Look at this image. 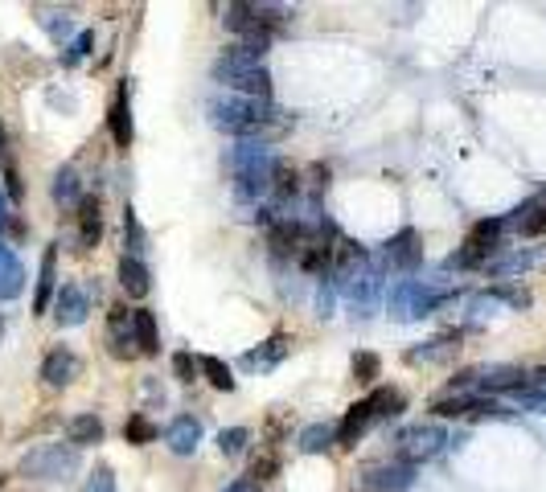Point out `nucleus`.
<instances>
[{"label":"nucleus","instance_id":"obj_16","mask_svg":"<svg viewBox=\"0 0 546 492\" xmlns=\"http://www.w3.org/2000/svg\"><path fill=\"white\" fill-rule=\"evenodd\" d=\"M108 128H111V139H116V148H132V99H128V83L116 86V99H111L108 107Z\"/></svg>","mask_w":546,"mask_h":492},{"label":"nucleus","instance_id":"obj_37","mask_svg":"<svg viewBox=\"0 0 546 492\" xmlns=\"http://www.w3.org/2000/svg\"><path fill=\"white\" fill-rule=\"evenodd\" d=\"M518 407L522 410H534V415H546V390L542 385H522V390H514Z\"/></svg>","mask_w":546,"mask_h":492},{"label":"nucleus","instance_id":"obj_40","mask_svg":"<svg viewBox=\"0 0 546 492\" xmlns=\"http://www.w3.org/2000/svg\"><path fill=\"white\" fill-rule=\"evenodd\" d=\"M534 246L530 250H522V255H510V258H502V263H493V275H510V271H526L530 263H534Z\"/></svg>","mask_w":546,"mask_h":492},{"label":"nucleus","instance_id":"obj_34","mask_svg":"<svg viewBox=\"0 0 546 492\" xmlns=\"http://www.w3.org/2000/svg\"><path fill=\"white\" fill-rule=\"evenodd\" d=\"M469 407H472V394H448V398H436V402H431V415H439V418H469Z\"/></svg>","mask_w":546,"mask_h":492},{"label":"nucleus","instance_id":"obj_25","mask_svg":"<svg viewBox=\"0 0 546 492\" xmlns=\"http://www.w3.org/2000/svg\"><path fill=\"white\" fill-rule=\"evenodd\" d=\"M50 197H54L58 205H78L83 202V181H78V172L70 169V164H62V169L54 172V181H50Z\"/></svg>","mask_w":546,"mask_h":492},{"label":"nucleus","instance_id":"obj_46","mask_svg":"<svg viewBox=\"0 0 546 492\" xmlns=\"http://www.w3.org/2000/svg\"><path fill=\"white\" fill-rule=\"evenodd\" d=\"M321 316H333V288H321Z\"/></svg>","mask_w":546,"mask_h":492},{"label":"nucleus","instance_id":"obj_47","mask_svg":"<svg viewBox=\"0 0 546 492\" xmlns=\"http://www.w3.org/2000/svg\"><path fill=\"white\" fill-rule=\"evenodd\" d=\"M226 492H259V484H255V480H235Z\"/></svg>","mask_w":546,"mask_h":492},{"label":"nucleus","instance_id":"obj_17","mask_svg":"<svg viewBox=\"0 0 546 492\" xmlns=\"http://www.w3.org/2000/svg\"><path fill=\"white\" fill-rule=\"evenodd\" d=\"M530 382L526 369L518 365H477V385H481L485 394H497V390H522Z\"/></svg>","mask_w":546,"mask_h":492},{"label":"nucleus","instance_id":"obj_44","mask_svg":"<svg viewBox=\"0 0 546 492\" xmlns=\"http://www.w3.org/2000/svg\"><path fill=\"white\" fill-rule=\"evenodd\" d=\"M276 472H279L276 456H259V460H255V476H259V480H268V476H276Z\"/></svg>","mask_w":546,"mask_h":492},{"label":"nucleus","instance_id":"obj_6","mask_svg":"<svg viewBox=\"0 0 546 492\" xmlns=\"http://www.w3.org/2000/svg\"><path fill=\"white\" fill-rule=\"evenodd\" d=\"M502 230H505L502 218H485V222H477L469 230V238H464V246L448 258V267H461V271L489 267V255L497 250V238H502Z\"/></svg>","mask_w":546,"mask_h":492},{"label":"nucleus","instance_id":"obj_35","mask_svg":"<svg viewBox=\"0 0 546 492\" xmlns=\"http://www.w3.org/2000/svg\"><path fill=\"white\" fill-rule=\"evenodd\" d=\"M246 443H251V431H246V427H226V431H218V451H222V456H243Z\"/></svg>","mask_w":546,"mask_h":492},{"label":"nucleus","instance_id":"obj_15","mask_svg":"<svg viewBox=\"0 0 546 492\" xmlns=\"http://www.w3.org/2000/svg\"><path fill=\"white\" fill-rule=\"evenodd\" d=\"M374 423H378L374 402H370V398H362V402H354V407L345 410L341 427H337V443H341V448H357V439L374 427Z\"/></svg>","mask_w":546,"mask_h":492},{"label":"nucleus","instance_id":"obj_43","mask_svg":"<svg viewBox=\"0 0 546 492\" xmlns=\"http://www.w3.org/2000/svg\"><path fill=\"white\" fill-rule=\"evenodd\" d=\"M42 25H45V29H50V37H58V42L75 33V21H70V17H62V21H54V17L45 12V17H42Z\"/></svg>","mask_w":546,"mask_h":492},{"label":"nucleus","instance_id":"obj_13","mask_svg":"<svg viewBox=\"0 0 546 492\" xmlns=\"http://www.w3.org/2000/svg\"><path fill=\"white\" fill-rule=\"evenodd\" d=\"M83 374V361H78V353H70V349H50L42 361V382L45 385H54V390H62V385H70L75 377Z\"/></svg>","mask_w":546,"mask_h":492},{"label":"nucleus","instance_id":"obj_29","mask_svg":"<svg viewBox=\"0 0 546 492\" xmlns=\"http://www.w3.org/2000/svg\"><path fill=\"white\" fill-rule=\"evenodd\" d=\"M157 435H161V427L149 415H128V423H124V439L132 448H149V443H157Z\"/></svg>","mask_w":546,"mask_h":492},{"label":"nucleus","instance_id":"obj_2","mask_svg":"<svg viewBox=\"0 0 546 492\" xmlns=\"http://www.w3.org/2000/svg\"><path fill=\"white\" fill-rule=\"evenodd\" d=\"M276 152L268 144H251L238 139V148H230V172H235V197L238 202H259L271 197V172H276Z\"/></svg>","mask_w":546,"mask_h":492},{"label":"nucleus","instance_id":"obj_26","mask_svg":"<svg viewBox=\"0 0 546 492\" xmlns=\"http://www.w3.org/2000/svg\"><path fill=\"white\" fill-rule=\"evenodd\" d=\"M132 324H136V349L140 353H161V332H157V316L149 308L132 312Z\"/></svg>","mask_w":546,"mask_h":492},{"label":"nucleus","instance_id":"obj_48","mask_svg":"<svg viewBox=\"0 0 546 492\" xmlns=\"http://www.w3.org/2000/svg\"><path fill=\"white\" fill-rule=\"evenodd\" d=\"M0 156H4V131H0Z\"/></svg>","mask_w":546,"mask_h":492},{"label":"nucleus","instance_id":"obj_27","mask_svg":"<svg viewBox=\"0 0 546 492\" xmlns=\"http://www.w3.org/2000/svg\"><path fill=\"white\" fill-rule=\"evenodd\" d=\"M333 443H337V427H333V423H309V427L301 431V439H296V448H301L304 456H321Z\"/></svg>","mask_w":546,"mask_h":492},{"label":"nucleus","instance_id":"obj_20","mask_svg":"<svg viewBox=\"0 0 546 492\" xmlns=\"http://www.w3.org/2000/svg\"><path fill=\"white\" fill-rule=\"evenodd\" d=\"M456 353H461V337L452 332V337H436V341L419 345V349H407V361L411 365H436V361H452Z\"/></svg>","mask_w":546,"mask_h":492},{"label":"nucleus","instance_id":"obj_1","mask_svg":"<svg viewBox=\"0 0 546 492\" xmlns=\"http://www.w3.org/2000/svg\"><path fill=\"white\" fill-rule=\"evenodd\" d=\"M210 115H214L218 131L238 136V139H251V144H263V136H268L271 123H276L271 103H263V99H243V95L214 99V103H210Z\"/></svg>","mask_w":546,"mask_h":492},{"label":"nucleus","instance_id":"obj_4","mask_svg":"<svg viewBox=\"0 0 546 492\" xmlns=\"http://www.w3.org/2000/svg\"><path fill=\"white\" fill-rule=\"evenodd\" d=\"M444 300L448 296L428 288L423 279H398L395 288H390V316L395 321H419V316H431Z\"/></svg>","mask_w":546,"mask_h":492},{"label":"nucleus","instance_id":"obj_14","mask_svg":"<svg viewBox=\"0 0 546 492\" xmlns=\"http://www.w3.org/2000/svg\"><path fill=\"white\" fill-rule=\"evenodd\" d=\"M58 296V246H45L42 250V271H37V291H33V312L45 316L54 308Z\"/></svg>","mask_w":546,"mask_h":492},{"label":"nucleus","instance_id":"obj_23","mask_svg":"<svg viewBox=\"0 0 546 492\" xmlns=\"http://www.w3.org/2000/svg\"><path fill=\"white\" fill-rule=\"evenodd\" d=\"M99 238H103V205H99V197H83L78 202V242L99 246Z\"/></svg>","mask_w":546,"mask_h":492},{"label":"nucleus","instance_id":"obj_12","mask_svg":"<svg viewBox=\"0 0 546 492\" xmlns=\"http://www.w3.org/2000/svg\"><path fill=\"white\" fill-rule=\"evenodd\" d=\"M502 226H505V230H518V234H526V238L546 234V193H538V197L522 202L510 218H502Z\"/></svg>","mask_w":546,"mask_h":492},{"label":"nucleus","instance_id":"obj_3","mask_svg":"<svg viewBox=\"0 0 546 492\" xmlns=\"http://www.w3.org/2000/svg\"><path fill=\"white\" fill-rule=\"evenodd\" d=\"M21 472L29 480H66L78 472V448L75 443H42L21 460Z\"/></svg>","mask_w":546,"mask_h":492},{"label":"nucleus","instance_id":"obj_32","mask_svg":"<svg viewBox=\"0 0 546 492\" xmlns=\"http://www.w3.org/2000/svg\"><path fill=\"white\" fill-rule=\"evenodd\" d=\"M124 246H128V258H140L144 255V246H149V238H144V226H140L136 210H124Z\"/></svg>","mask_w":546,"mask_h":492},{"label":"nucleus","instance_id":"obj_30","mask_svg":"<svg viewBox=\"0 0 546 492\" xmlns=\"http://www.w3.org/2000/svg\"><path fill=\"white\" fill-rule=\"evenodd\" d=\"M99 439H103V423H99L95 415L70 418V443H75V448H91V443H99Z\"/></svg>","mask_w":546,"mask_h":492},{"label":"nucleus","instance_id":"obj_18","mask_svg":"<svg viewBox=\"0 0 546 492\" xmlns=\"http://www.w3.org/2000/svg\"><path fill=\"white\" fill-rule=\"evenodd\" d=\"M165 443H169L173 456H193L197 443H202V423L193 415H177L169 423V431H165Z\"/></svg>","mask_w":546,"mask_h":492},{"label":"nucleus","instance_id":"obj_21","mask_svg":"<svg viewBox=\"0 0 546 492\" xmlns=\"http://www.w3.org/2000/svg\"><path fill=\"white\" fill-rule=\"evenodd\" d=\"M119 288H124V296H132V300H144L152 291V275L149 267L140 263V258H119Z\"/></svg>","mask_w":546,"mask_h":492},{"label":"nucleus","instance_id":"obj_24","mask_svg":"<svg viewBox=\"0 0 546 492\" xmlns=\"http://www.w3.org/2000/svg\"><path fill=\"white\" fill-rule=\"evenodd\" d=\"M288 349H292V341L284 337V332H276L271 341L259 345L255 353H246V357H243V365H251V369H276V365L284 361V357H288Z\"/></svg>","mask_w":546,"mask_h":492},{"label":"nucleus","instance_id":"obj_8","mask_svg":"<svg viewBox=\"0 0 546 492\" xmlns=\"http://www.w3.org/2000/svg\"><path fill=\"white\" fill-rule=\"evenodd\" d=\"M222 25L230 33H235L238 42L246 45H255V50H263L268 54V45H271V29L263 21H259V9L255 4H226L222 12Z\"/></svg>","mask_w":546,"mask_h":492},{"label":"nucleus","instance_id":"obj_33","mask_svg":"<svg viewBox=\"0 0 546 492\" xmlns=\"http://www.w3.org/2000/svg\"><path fill=\"white\" fill-rule=\"evenodd\" d=\"M370 402H374V415H378V423H382V418H395V415H403V407H407V398L398 394V390H390V385H382V390H374V394H370Z\"/></svg>","mask_w":546,"mask_h":492},{"label":"nucleus","instance_id":"obj_9","mask_svg":"<svg viewBox=\"0 0 546 492\" xmlns=\"http://www.w3.org/2000/svg\"><path fill=\"white\" fill-rule=\"evenodd\" d=\"M411 484H415V464L407 460H386L365 468V488L374 492H407Z\"/></svg>","mask_w":546,"mask_h":492},{"label":"nucleus","instance_id":"obj_22","mask_svg":"<svg viewBox=\"0 0 546 492\" xmlns=\"http://www.w3.org/2000/svg\"><path fill=\"white\" fill-rule=\"evenodd\" d=\"M25 288V267L9 246L0 242V300H17Z\"/></svg>","mask_w":546,"mask_h":492},{"label":"nucleus","instance_id":"obj_42","mask_svg":"<svg viewBox=\"0 0 546 492\" xmlns=\"http://www.w3.org/2000/svg\"><path fill=\"white\" fill-rule=\"evenodd\" d=\"M197 369H202V365L193 361V353H173V374H177V382L189 385L193 377H197Z\"/></svg>","mask_w":546,"mask_h":492},{"label":"nucleus","instance_id":"obj_5","mask_svg":"<svg viewBox=\"0 0 546 492\" xmlns=\"http://www.w3.org/2000/svg\"><path fill=\"white\" fill-rule=\"evenodd\" d=\"M214 78L222 86H230V91H238L243 99H263V103H271V70L263 62L243 66V62H226V58H218Z\"/></svg>","mask_w":546,"mask_h":492},{"label":"nucleus","instance_id":"obj_11","mask_svg":"<svg viewBox=\"0 0 546 492\" xmlns=\"http://www.w3.org/2000/svg\"><path fill=\"white\" fill-rule=\"evenodd\" d=\"M86 312H91V296H86V288H78V283H62L54 296V321L62 324V329H78V324L86 321Z\"/></svg>","mask_w":546,"mask_h":492},{"label":"nucleus","instance_id":"obj_28","mask_svg":"<svg viewBox=\"0 0 546 492\" xmlns=\"http://www.w3.org/2000/svg\"><path fill=\"white\" fill-rule=\"evenodd\" d=\"M296 193H301V172L288 169V164H276V172H271V202L288 205Z\"/></svg>","mask_w":546,"mask_h":492},{"label":"nucleus","instance_id":"obj_31","mask_svg":"<svg viewBox=\"0 0 546 492\" xmlns=\"http://www.w3.org/2000/svg\"><path fill=\"white\" fill-rule=\"evenodd\" d=\"M197 365H202L205 382L214 385V390H222V394H230V390H235V374H230V365H226L222 357H197Z\"/></svg>","mask_w":546,"mask_h":492},{"label":"nucleus","instance_id":"obj_41","mask_svg":"<svg viewBox=\"0 0 546 492\" xmlns=\"http://www.w3.org/2000/svg\"><path fill=\"white\" fill-rule=\"evenodd\" d=\"M83 492H119L116 488V472H111L108 464H103V468H95V472H91V480L83 484Z\"/></svg>","mask_w":546,"mask_h":492},{"label":"nucleus","instance_id":"obj_39","mask_svg":"<svg viewBox=\"0 0 546 492\" xmlns=\"http://www.w3.org/2000/svg\"><path fill=\"white\" fill-rule=\"evenodd\" d=\"M489 300H505V304H514V308H530V291L510 288V283H497V288L489 291Z\"/></svg>","mask_w":546,"mask_h":492},{"label":"nucleus","instance_id":"obj_7","mask_svg":"<svg viewBox=\"0 0 546 492\" xmlns=\"http://www.w3.org/2000/svg\"><path fill=\"white\" fill-rule=\"evenodd\" d=\"M444 443H448L444 427H436V423H419V427H407L403 435H398V456H403L407 464H423V460H436L439 451H444Z\"/></svg>","mask_w":546,"mask_h":492},{"label":"nucleus","instance_id":"obj_19","mask_svg":"<svg viewBox=\"0 0 546 492\" xmlns=\"http://www.w3.org/2000/svg\"><path fill=\"white\" fill-rule=\"evenodd\" d=\"M108 345H111V353H116L119 361H124V357H132V345H136V324H132V312L124 308V304H116V308H111Z\"/></svg>","mask_w":546,"mask_h":492},{"label":"nucleus","instance_id":"obj_10","mask_svg":"<svg viewBox=\"0 0 546 492\" xmlns=\"http://www.w3.org/2000/svg\"><path fill=\"white\" fill-rule=\"evenodd\" d=\"M382 263L390 271H415L419 263H423V246H419L415 230H398V234L382 246Z\"/></svg>","mask_w":546,"mask_h":492},{"label":"nucleus","instance_id":"obj_38","mask_svg":"<svg viewBox=\"0 0 546 492\" xmlns=\"http://www.w3.org/2000/svg\"><path fill=\"white\" fill-rule=\"evenodd\" d=\"M378 374H382V361H378V353H357L354 357V377H357V382L370 385Z\"/></svg>","mask_w":546,"mask_h":492},{"label":"nucleus","instance_id":"obj_45","mask_svg":"<svg viewBox=\"0 0 546 492\" xmlns=\"http://www.w3.org/2000/svg\"><path fill=\"white\" fill-rule=\"evenodd\" d=\"M4 181H9V185H4V189H9V197H12V202H21V177H17V169H12V164H9V169H4Z\"/></svg>","mask_w":546,"mask_h":492},{"label":"nucleus","instance_id":"obj_36","mask_svg":"<svg viewBox=\"0 0 546 492\" xmlns=\"http://www.w3.org/2000/svg\"><path fill=\"white\" fill-rule=\"evenodd\" d=\"M91 45H95V33H91V29H83V33H78V37H75V42L66 45L62 66H78L86 54H91Z\"/></svg>","mask_w":546,"mask_h":492}]
</instances>
